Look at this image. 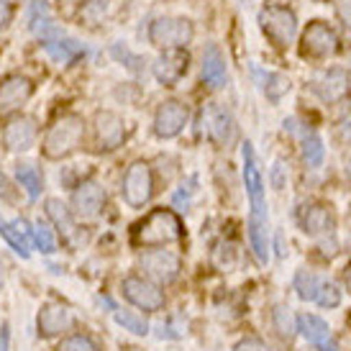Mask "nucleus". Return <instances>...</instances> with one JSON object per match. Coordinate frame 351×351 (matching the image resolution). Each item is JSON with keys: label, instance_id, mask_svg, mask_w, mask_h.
Masks as SVG:
<instances>
[{"label": "nucleus", "instance_id": "obj_44", "mask_svg": "<svg viewBox=\"0 0 351 351\" xmlns=\"http://www.w3.org/2000/svg\"><path fill=\"white\" fill-rule=\"evenodd\" d=\"M346 282H349V290H351V269L346 272Z\"/></svg>", "mask_w": 351, "mask_h": 351}, {"label": "nucleus", "instance_id": "obj_40", "mask_svg": "<svg viewBox=\"0 0 351 351\" xmlns=\"http://www.w3.org/2000/svg\"><path fill=\"white\" fill-rule=\"evenodd\" d=\"M0 195L3 197H13V190H10V182H8V177L3 175V172H0Z\"/></svg>", "mask_w": 351, "mask_h": 351}, {"label": "nucleus", "instance_id": "obj_41", "mask_svg": "<svg viewBox=\"0 0 351 351\" xmlns=\"http://www.w3.org/2000/svg\"><path fill=\"white\" fill-rule=\"evenodd\" d=\"M8 339H10L8 323H3V326H0V351H8Z\"/></svg>", "mask_w": 351, "mask_h": 351}, {"label": "nucleus", "instance_id": "obj_34", "mask_svg": "<svg viewBox=\"0 0 351 351\" xmlns=\"http://www.w3.org/2000/svg\"><path fill=\"white\" fill-rule=\"evenodd\" d=\"M57 351H100V346L85 333H72L67 339H62Z\"/></svg>", "mask_w": 351, "mask_h": 351}, {"label": "nucleus", "instance_id": "obj_7", "mask_svg": "<svg viewBox=\"0 0 351 351\" xmlns=\"http://www.w3.org/2000/svg\"><path fill=\"white\" fill-rule=\"evenodd\" d=\"M244 185L249 203H252V215L249 218H254V221H269V215H267V197H264V177L259 165H256L254 147L249 141L244 144Z\"/></svg>", "mask_w": 351, "mask_h": 351}, {"label": "nucleus", "instance_id": "obj_13", "mask_svg": "<svg viewBox=\"0 0 351 351\" xmlns=\"http://www.w3.org/2000/svg\"><path fill=\"white\" fill-rule=\"evenodd\" d=\"M187 67H190V54L185 49H167L154 62V77L165 88H172L187 75Z\"/></svg>", "mask_w": 351, "mask_h": 351}, {"label": "nucleus", "instance_id": "obj_16", "mask_svg": "<svg viewBox=\"0 0 351 351\" xmlns=\"http://www.w3.org/2000/svg\"><path fill=\"white\" fill-rule=\"evenodd\" d=\"M103 203H106V190L95 180H88V182L77 185L75 195H72V210H75L77 218H85V221L95 218L100 213Z\"/></svg>", "mask_w": 351, "mask_h": 351}, {"label": "nucleus", "instance_id": "obj_17", "mask_svg": "<svg viewBox=\"0 0 351 351\" xmlns=\"http://www.w3.org/2000/svg\"><path fill=\"white\" fill-rule=\"evenodd\" d=\"M0 236L5 239V244L19 254L21 259H29L31 256V223L23 218L16 221H5L0 218Z\"/></svg>", "mask_w": 351, "mask_h": 351}, {"label": "nucleus", "instance_id": "obj_43", "mask_svg": "<svg viewBox=\"0 0 351 351\" xmlns=\"http://www.w3.org/2000/svg\"><path fill=\"white\" fill-rule=\"evenodd\" d=\"M346 180H349V185H351V154H349V159H346Z\"/></svg>", "mask_w": 351, "mask_h": 351}, {"label": "nucleus", "instance_id": "obj_3", "mask_svg": "<svg viewBox=\"0 0 351 351\" xmlns=\"http://www.w3.org/2000/svg\"><path fill=\"white\" fill-rule=\"evenodd\" d=\"M259 26H262L264 36L272 41L277 49H287L293 44L295 34H298V19L287 5L280 3H267L259 10Z\"/></svg>", "mask_w": 351, "mask_h": 351}, {"label": "nucleus", "instance_id": "obj_24", "mask_svg": "<svg viewBox=\"0 0 351 351\" xmlns=\"http://www.w3.org/2000/svg\"><path fill=\"white\" fill-rule=\"evenodd\" d=\"M249 241H252L256 262H269V221H254V218H249Z\"/></svg>", "mask_w": 351, "mask_h": 351}, {"label": "nucleus", "instance_id": "obj_33", "mask_svg": "<svg viewBox=\"0 0 351 351\" xmlns=\"http://www.w3.org/2000/svg\"><path fill=\"white\" fill-rule=\"evenodd\" d=\"M343 300V293L341 287L336 282H321V287H318V295H315V302L321 305V308H339Z\"/></svg>", "mask_w": 351, "mask_h": 351}, {"label": "nucleus", "instance_id": "obj_12", "mask_svg": "<svg viewBox=\"0 0 351 351\" xmlns=\"http://www.w3.org/2000/svg\"><path fill=\"white\" fill-rule=\"evenodd\" d=\"M311 90L323 103H339L349 93V75L341 67H331L315 72L311 80Z\"/></svg>", "mask_w": 351, "mask_h": 351}, {"label": "nucleus", "instance_id": "obj_31", "mask_svg": "<svg viewBox=\"0 0 351 351\" xmlns=\"http://www.w3.org/2000/svg\"><path fill=\"white\" fill-rule=\"evenodd\" d=\"M272 321H274L277 333H280L282 339H293L295 333H298V318H295L293 311H290L287 305H277V308H274Z\"/></svg>", "mask_w": 351, "mask_h": 351}, {"label": "nucleus", "instance_id": "obj_36", "mask_svg": "<svg viewBox=\"0 0 351 351\" xmlns=\"http://www.w3.org/2000/svg\"><path fill=\"white\" fill-rule=\"evenodd\" d=\"M234 351H272L262 339H256V336H249V339H241V341L236 343Z\"/></svg>", "mask_w": 351, "mask_h": 351}, {"label": "nucleus", "instance_id": "obj_1", "mask_svg": "<svg viewBox=\"0 0 351 351\" xmlns=\"http://www.w3.org/2000/svg\"><path fill=\"white\" fill-rule=\"evenodd\" d=\"M180 236H182V221L177 218L175 210L156 208L141 223H136V228H134V244L156 249V246L172 244Z\"/></svg>", "mask_w": 351, "mask_h": 351}, {"label": "nucleus", "instance_id": "obj_11", "mask_svg": "<svg viewBox=\"0 0 351 351\" xmlns=\"http://www.w3.org/2000/svg\"><path fill=\"white\" fill-rule=\"evenodd\" d=\"M187 106L180 100H165L154 113V134L159 138H175L187 126Z\"/></svg>", "mask_w": 351, "mask_h": 351}, {"label": "nucleus", "instance_id": "obj_22", "mask_svg": "<svg viewBox=\"0 0 351 351\" xmlns=\"http://www.w3.org/2000/svg\"><path fill=\"white\" fill-rule=\"evenodd\" d=\"M333 213L321 203H311L302 208L300 213V226L302 231L308 236H323V234H331L333 231Z\"/></svg>", "mask_w": 351, "mask_h": 351}, {"label": "nucleus", "instance_id": "obj_8", "mask_svg": "<svg viewBox=\"0 0 351 351\" xmlns=\"http://www.w3.org/2000/svg\"><path fill=\"white\" fill-rule=\"evenodd\" d=\"M200 121H203L205 131H208V138L213 144H218V147H231L236 141V136H239L231 110L223 108L221 103H205Z\"/></svg>", "mask_w": 351, "mask_h": 351}, {"label": "nucleus", "instance_id": "obj_28", "mask_svg": "<svg viewBox=\"0 0 351 351\" xmlns=\"http://www.w3.org/2000/svg\"><path fill=\"white\" fill-rule=\"evenodd\" d=\"M293 287H295V293H298V298H300V300L315 302V295H318L321 280H318V274L308 272V269H300V272L295 274Z\"/></svg>", "mask_w": 351, "mask_h": 351}, {"label": "nucleus", "instance_id": "obj_39", "mask_svg": "<svg viewBox=\"0 0 351 351\" xmlns=\"http://www.w3.org/2000/svg\"><path fill=\"white\" fill-rule=\"evenodd\" d=\"M339 19H341L343 26L351 31V0H349V3H341V5H339Z\"/></svg>", "mask_w": 351, "mask_h": 351}, {"label": "nucleus", "instance_id": "obj_4", "mask_svg": "<svg viewBox=\"0 0 351 351\" xmlns=\"http://www.w3.org/2000/svg\"><path fill=\"white\" fill-rule=\"evenodd\" d=\"M121 295L126 298L134 308L147 313H156L165 308V293L159 290V285H154L147 277H138V274H128L121 280Z\"/></svg>", "mask_w": 351, "mask_h": 351}, {"label": "nucleus", "instance_id": "obj_29", "mask_svg": "<svg viewBox=\"0 0 351 351\" xmlns=\"http://www.w3.org/2000/svg\"><path fill=\"white\" fill-rule=\"evenodd\" d=\"M323 156H326V147H323V138L318 134H308L302 138V162L311 169H318L323 165Z\"/></svg>", "mask_w": 351, "mask_h": 351}, {"label": "nucleus", "instance_id": "obj_18", "mask_svg": "<svg viewBox=\"0 0 351 351\" xmlns=\"http://www.w3.org/2000/svg\"><path fill=\"white\" fill-rule=\"evenodd\" d=\"M39 336H59V333H64L72 326V313L69 308L64 305H59V302H47L44 308L39 311Z\"/></svg>", "mask_w": 351, "mask_h": 351}, {"label": "nucleus", "instance_id": "obj_35", "mask_svg": "<svg viewBox=\"0 0 351 351\" xmlns=\"http://www.w3.org/2000/svg\"><path fill=\"white\" fill-rule=\"evenodd\" d=\"M234 259H236V244H231V241H221L213 254V262L218 264V267H231Z\"/></svg>", "mask_w": 351, "mask_h": 351}, {"label": "nucleus", "instance_id": "obj_9", "mask_svg": "<svg viewBox=\"0 0 351 351\" xmlns=\"http://www.w3.org/2000/svg\"><path fill=\"white\" fill-rule=\"evenodd\" d=\"M138 267L144 269L147 280H152L154 285H169L180 277L182 262H180V256H177L175 252H169V249H152V252L141 254Z\"/></svg>", "mask_w": 351, "mask_h": 351}, {"label": "nucleus", "instance_id": "obj_42", "mask_svg": "<svg viewBox=\"0 0 351 351\" xmlns=\"http://www.w3.org/2000/svg\"><path fill=\"white\" fill-rule=\"evenodd\" d=\"M277 256H285V246H282V234L277 231Z\"/></svg>", "mask_w": 351, "mask_h": 351}, {"label": "nucleus", "instance_id": "obj_32", "mask_svg": "<svg viewBox=\"0 0 351 351\" xmlns=\"http://www.w3.org/2000/svg\"><path fill=\"white\" fill-rule=\"evenodd\" d=\"M47 215L54 221V226H57L59 231L72 234V213H69V208L62 203V200H57V197H49V200H47Z\"/></svg>", "mask_w": 351, "mask_h": 351}, {"label": "nucleus", "instance_id": "obj_38", "mask_svg": "<svg viewBox=\"0 0 351 351\" xmlns=\"http://www.w3.org/2000/svg\"><path fill=\"white\" fill-rule=\"evenodd\" d=\"M13 19V5H10V0H0V29H5Z\"/></svg>", "mask_w": 351, "mask_h": 351}, {"label": "nucleus", "instance_id": "obj_15", "mask_svg": "<svg viewBox=\"0 0 351 351\" xmlns=\"http://www.w3.org/2000/svg\"><path fill=\"white\" fill-rule=\"evenodd\" d=\"M36 134H39V128H36L34 118L16 116L10 118L5 131H3V144L10 152H29L34 147V141H36Z\"/></svg>", "mask_w": 351, "mask_h": 351}, {"label": "nucleus", "instance_id": "obj_5", "mask_svg": "<svg viewBox=\"0 0 351 351\" xmlns=\"http://www.w3.org/2000/svg\"><path fill=\"white\" fill-rule=\"evenodd\" d=\"M193 23L187 19H156L149 26V41L159 49H182L193 41Z\"/></svg>", "mask_w": 351, "mask_h": 351}, {"label": "nucleus", "instance_id": "obj_23", "mask_svg": "<svg viewBox=\"0 0 351 351\" xmlns=\"http://www.w3.org/2000/svg\"><path fill=\"white\" fill-rule=\"evenodd\" d=\"M44 51H47L54 62L67 64V62H72V59H77L80 54L85 51V47H82L77 39H69V36H64V31H62L59 36L44 41Z\"/></svg>", "mask_w": 351, "mask_h": 351}, {"label": "nucleus", "instance_id": "obj_14", "mask_svg": "<svg viewBox=\"0 0 351 351\" xmlns=\"http://www.w3.org/2000/svg\"><path fill=\"white\" fill-rule=\"evenodd\" d=\"M298 333L308 343H313L318 351H339V343L333 339L328 323L323 321V318H318V315H313V313L298 315Z\"/></svg>", "mask_w": 351, "mask_h": 351}, {"label": "nucleus", "instance_id": "obj_19", "mask_svg": "<svg viewBox=\"0 0 351 351\" xmlns=\"http://www.w3.org/2000/svg\"><path fill=\"white\" fill-rule=\"evenodd\" d=\"M95 136H98V144L103 149L121 147V141L126 136L123 121L116 113H110V110H98L95 113Z\"/></svg>", "mask_w": 351, "mask_h": 351}, {"label": "nucleus", "instance_id": "obj_30", "mask_svg": "<svg viewBox=\"0 0 351 351\" xmlns=\"http://www.w3.org/2000/svg\"><path fill=\"white\" fill-rule=\"evenodd\" d=\"M31 244L36 246L41 254L57 252V239H54L49 226L41 223V221H34V223H31Z\"/></svg>", "mask_w": 351, "mask_h": 351}, {"label": "nucleus", "instance_id": "obj_6", "mask_svg": "<svg viewBox=\"0 0 351 351\" xmlns=\"http://www.w3.org/2000/svg\"><path fill=\"white\" fill-rule=\"evenodd\" d=\"M339 51V36L326 21H311L300 39V54L311 59H328Z\"/></svg>", "mask_w": 351, "mask_h": 351}, {"label": "nucleus", "instance_id": "obj_21", "mask_svg": "<svg viewBox=\"0 0 351 351\" xmlns=\"http://www.w3.org/2000/svg\"><path fill=\"white\" fill-rule=\"evenodd\" d=\"M34 95V82L29 77H8L0 85V110H16Z\"/></svg>", "mask_w": 351, "mask_h": 351}, {"label": "nucleus", "instance_id": "obj_27", "mask_svg": "<svg viewBox=\"0 0 351 351\" xmlns=\"http://www.w3.org/2000/svg\"><path fill=\"white\" fill-rule=\"evenodd\" d=\"M113 321L123 328V331L134 333V336H147L149 323L144 315H138L134 311H123V308H113Z\"/></svg>", "mask_w": 351, "mask_h": 351}, {"label": "nucleus", "instance_id": "obj_26", "mask_svg": "<svg viewBox=\"0 0 351 351\" xmlns=\"http://www.w3.org/2000/svg\"><path fill=\"white\" fill-rule=\"evenodd\" d=\"M290 88H293V82H290L287 75H282V72H264L262 90H264V95H267V100L280 103V100L290 93Z\"/></svg>", "mask_w": 351, "mask_h": 351}, {"label": "nucleus", "instance_id": "obj_20", "mask_svg": "<svg viewBox=\"0 0 351 351\" xmlns=\"http://www.w3.org/2000/svg\"><path fill=\"white\" fill-rule=\"evenodd\" d=\"M203 80L208 88L221 90L228 85V67H226V59L221 54V49L215 44H208L203 51Z\"/></svg>", "mask_w": 351, "mask_h": 351}, {"label": "nucleus", "instance_id": "obj_10", "mask_svg": "<svg viewBox=\"0 0 351 351\" xmlns=\"http://www.w3.org/2000/svg\"><path fill=\"white\" fill-rule=\"evenodd\" d=\"M154 195V177L147 162H134L123 177V200L131 208H144Z\"/></svg>", "mask_w": 351, "mask_h": 351}, {"label": "nucleus", "instance_id": "obj_2", "mask_svg": "<svg viewBox=\"0 0 351 351\" xmlns=\"http://www.w3.org/2000/svg\"><path fill=\"white\" fill-rule=\"evenodd\" d=\"M82 136H85V121L77 113H64L54 121V126L44 136V144H41L44 156L47 159H64L72 152H77Z\"/></svg>", "mask_w": 351, "mask_h": 351}, {"label": "nucleus", "instance_id": "obj_37", "mask_svg": "<svg viewBox=\"0 0 351 351\" xmlns=\"http://www.w3.org/2000/svg\"><path fill=\"white\" fill-rule=\"evenodd\" d=\"M269 182H272L277 190H282L285 185H287V177H285V165L277 159L272 165V172H269Z\"/></svg>", "mask_w": 351, "mask_h": 351}, {"label": "nucleus", "instance_id": "obj_25", "mask_svg": "<svg viewBox=\"0 0 351 351\" xmlns=\"http://www.w3.org/2000/svg\"><path fill=\"white\" fill-rule=\"evenodd\" d=\"M16 180H19V185L26 190V195H29L31 200H36V197L41 195V190H44V177H41L39 169L34 165H29V162L16 165Z\"/></svg>", "mask_w": 351, "mask_h": 351}]
</instances>
